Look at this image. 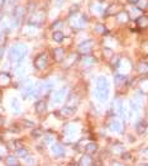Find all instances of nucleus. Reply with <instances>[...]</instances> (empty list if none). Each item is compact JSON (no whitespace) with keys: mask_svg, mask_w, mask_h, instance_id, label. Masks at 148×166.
<instances>
[{"mask_svg":"<svg viewBox=\"0 0 148 166\" xmlns=\"http://www.w3.org/2000/svg\"><path fill=\"white\" fill-rule=\"evenodd\" d=\"M95 95L98 100L105 103L109 98V83L105 76H100L96 80V90H95Z\"/></svg>","mask_w":148,"mask_h":166,"instance_id":"obj_1","label":"nucleus"},{"mask_svg":"<svg viewBox=\"0 0 148 166\" xmlns=\"http://www.w3.org/2000/svg\"><path fill=\"white\" fill-rule=\"evenodd\" d=\"M28 53V48L24 45H14L9 50V60L12 62L20 64Z\"/></svg>","mask_w":148,"mask_h":166,"instance_id":"obj_2","label":"nucleus"},{"mask_svg":"<svg viewBox=\"0 0 148 166\" xmlns=\"http://www.w3.org/2000/svg\"><path fill=\"white\" fill-rule=\"evenodd\" d=\"M47 62H48V57H47L46 53H41L37 56V59L34 60V66L37 69H44L47 66Z\"/></svg>","mask_w":148,"mask_h":166,"instance_id":"obj_3","label":"nucleus"},{"mask_svg":"<svg viewBox=\"0 0 148 166\" xmlns=\"http://www.w3.org/2000/svg\"><path fill=\"white\" fill-rule=\"evenodd\" d=\"M110 129L113 132H118V133H122L123 132V123L119 119H113L110 123Z\"/></svg>","mask_w":148,"mask_h":166,"instance_id":"obj_4","label":"nucleus"},{"mask_svg":"<svg viewBox=\"0 0 148 166\" xmlns=\"http://www.w3.org/2000/svg\"><path fill=\"white\" fill-rule=\"evenodd\" d=\"M67 93V89L66 88H62L61 90H58V91H56V94H55V99H53V102L56 103V104H58V103H61L62 100H63V98H65V94Z\"/></svg>","mask_w":148,"mask_h":166,"instance_id":"obj_5","label":"nucleus"},{"mask_svg":"<svg viewBox=\"0 0 148 166\" xmlns=\"http://www.w3.org/2000/svg\"><path fill=\"white\" fill-rule=\"evenodd\" d=\"M76 112V109L75 108H72V107H65V108H62L61 110L58 112V114L60 116H62V117H70V116H72L74 113Z\"/></svg>","mask_w":148,"mask_h":166,"instance_id":"obj_6","label":"nucleus"},{"mask_svg":"<svg viewBox=\"0 0 148 166\" xmlns=\"http://www.w3.org/2000/svg\"><path fill=\"white\" fill-rule=\"evenodd\" d=\"M51 151L56 156H63L65 155V148H63V146L62 145H53L52 146V148H51Z\"/></svg>","mask_w":148,"mask_h":166,"instance_id":"obj_7","label":"nucleus"},{"mask_svg":"<svg viewBox=\"0 0 148 166\" xmlns=\"http://www.w3.org/2000/svg\"><path fill=\"white\" fill-rule=\"evenodd\" d=\"M90 50H91V42L90 41L84 42V43H81L79 46V51L81 53H87V52H90Z\"/></svg>","mask_w":148,"mask_h":166,"instance_id":"obj_8","label":"nucleus"},{"mask_svg":"<svg viewBox=\"0 0 148 166\" xmlns=\"http://www.w3.org/2000/svg\"><path fill=\"white\" fill-rule=\"evenodd\" d=\"M147 129V123L144 121H141V122H138L137 123V126H136V131H137V133H139V135H143L146 132Z\"/></svg>","mask_w":148,"mask_h":166,"instance_id":"obj_9","label":"nucleus"},{"mask_svg":"<svg viewBox=\"0 0 148 166\" xmlns=\"http://www.w3.org/2000/svg\"><path fill=\"white\" fill-rule=\"evenodd\" d=\"M96 151H98V145L94 143V142H90V143L86 145V147H85V152L87 155H91L94 152H96Z\"/></svg>","mask_w":148,"mask_h":166,"instance_id":"obj_10","label":"nucleus"},{"mask_svg":"<svg viewBox=\"0 0 148 166\" xmlns=\"http://www.w3.org/2000/svg\"><path fill=\"white\" fill-rule=\"evenodd\" d=\"M137 24L139 26V27H142V28L148 27V17H146V15L139 17V18L137 19Z\"/></svg>","mask_w":148,"mask_h":166,"instance_id":"obj_11","label":"nucleus"},{"mask_svg":"<svg viewBox=\"0 0 148 166\" xmlns=\"http://www.w3.org/2000/svg\"><path fill=\"white\" fill-rule=\"evenodd\" d=\"M46 102L44 100H39V102H37L36 103V112L37 113H42V112H44L46 110Z\"/></svg>","mask_w":148,"mask_h":166,"instance_id":"obj_12","label":"nucleus"},{"mask_svg":"<svg viewBox=\"0 0 148 166\" xmlns=\"http://www.w3.org/2000/svg\"><path fill=\"white\" fill-rule=\"evenodd\" d=\"M12 105H13L14 112H15V113H19V112H20V104H19V102H18L17 98H13V99H12Z\"/></svg>","mask_w":148,"mask_h":166,"instance_id":"obj_13","label":"nucleus"},{"mask_svg":"<svg viewBox=\"0 0 148 166\" xmlns=\"http://www.w3.org/2000/svg\"><path fill=\"white\" fill-rule=\"evenodd\" d=\"M63 33L62 32H60V31H57V32H55L53 33V41H56V42H62L63 41Z\"/></svg>","mask_w":148,"mask_h":166,"instance_id":"obj_14","label":"nucleus"},{"mask_svg":"<svg viewBox=\"0 0 148 166\" xmlns=\"http://www.w3.org/2000/svg\"><path fill=\"white\" fill-rule=\"evenodd\" d=\"M63 56H65V51L62 48L55 50V57H56V60H62V59H63Z\"/></svg>","mask_w":148,"mask_h":166,"instance_id":"obj_15","label":"nucleus"},{"mask_svg":"<svg viewBox=\"0 0 148 166\" xmlns=\"http://www.w3.org/2000/svg\"><path fill=\"white\" fill-rule=\"evenodd\" d=\"M114 80H115V83H117V84H122V83L125 81L127 78L124 76V75H122V74H117V75H115V78H114Z\"/></svg>","mask_w":148,"mask_h":166,"instance_id":"obj_16","label":"nucleus"},{"mask_svg":"<svg viewBox=\"0 0 148 166\" xmlns=\"http://www.w3.org/2000/svg\"><path fill=\"white\" fill-rule=\"evenodd\" d=\"M80 164L81 165H89V164H91V159H90V156H84V159L80 161Z\"/></svg>","mask_w":148,"mask_h":166,"instance_id":"obj_17","label":"nucleus"},{"mask_svg":"<svg viewBox=\"0 0 148 166\" xmlns=\"http://www.w3.org/2000/svg\"><path fill=\"white\" fill-rule=\"evenodd\" d=\"M139 71L141 72H148V64L146 62L139 64Z\"/></svg>","mask_w":148,"mask_h":166,"instance_id":"obj_18","label":"nucleus"},{"mask_svg":"<svg viewBox=\"0 0 148 166\" xmlns=\"http://www.w3.org/2000/svg\"><path fill=\"white\" fill-rule=\"evenodd\" d=\"M17 155L20 156V157H26L27 156V150L26 148H18L17 150Z\"/></svg>","mask_w":148,"mask_h":166,"instance_id":"obj_19","label":"nucleus"},{"mask_svg":"<svg viewBox=\"0 0 148 166\" xmlns=\"http://www.w3.org/2000/svg\"><path fill=\"white\" fill-rule=\"evenodd\" d=\"M118 19L120 22H127L128 20V15L125 13H120V14H119V17H118Z\"/></svg>","mask_w":148,"mask_h":166,"instance_id":"obj_20","label":"nucleus"},{"mask_svg":"<svg viewBox=\"0 0 148 166\" xmlns=\"http://www.w3.org/2000/svg\"><path fill=\"white\" fill-rule=\"evenodd\" d=\"M137 4H138V8H139V9H143V8H146L147 1H146V0H139V1H138Z\"/></svg>","mask_w":148,"mask_h":166,"instance_id":"obj_21","label":"nucleus"},{"mask_svg":"<svg viewBox=\"0 0 148 166\" xmlns=\"http://www.w3.org/2000/svg\"><path fill=\"white\" fill-rule=\"evenodd\" d=\"M8 164H10V165H17V164H18V161H17L15 159H14L13 156H10V157L8 159Z\"/></svg>","mask_w":148,"mask_h":166,"instance_id":"obj_22","label":"nucleus"},{"mask_svg":"<svg viewBox=\"0 0 148 166\" xmlns=\"http://www.w3.org/2000/svg\"><path fill=\"white\" fill-rule=\"evenodd\" d=\"M41 135H42V131L41 129H34V131L32 132V136L33 137H39Z\"/></svg>","mask_w":148,"mask_h":166,"instance_id":"obj_23","label":"nucleus"},{"mask_svg":"<svg viewBox=\"0 0 148 166\" xmlns=\"http://www.w3.org/2000/svg\"><path fill=\"white\" fill-rule=\"evenodd\" d=\"M123 159H124V160H129V159H131V154H128V152L123 154Z\"/></svg>","mask_w":148,"mask_h":166,"instance_id":"obj_24","label":"nucleus"},{"mask_svg":"<svg viewBox=\"0 0 148 166\" xmlns=\"http://www.w3.org/2000/svg\"><path fill=\"white\" fill-rule=\"evenodd\" d=\"M85 62H86V64H93L94 59H86V60H85Z\"/></svg>","mask_w":148,"mask_h":166,"instance_id":"obj_25","label":"nucleus"},{"mask_svg":"<svg viewBox=\"0 0 148 166\" xmlns=\"http://www.w3.org/2000/svg\"><path fill=\"white\" fill-rule=\"evenodd\" d=\"M3 53H4V47H0V59L3 57Z\"/></svg>","mask_w":148,"mask_h":166,"instance_id":"obj_26","label":"nucleus"},{"mask_svg":"<svg viewBox=\"0 0 148 166\" xmlns=\"http://www.w3.org/2000/svg\"><path fill=\"white\" fill-rule=\"evenodd\" d=\"M128 1H129L131 4H137L138 1H139V0H128Z\"/></svg>","mask_w":148,"mask_h":166,"instance_id":"obj_27","label":"nucleus"},{"mask_svg":"<svg viewBox=\"0 0 148 166\" xmlns=\"http://www.w3.org/2000/svg\"><path fill=\"white\" fill-rule=\"evenodd\" d=\"M14 1H15V0H5V3H7V4H8V3H9V4H12V3H14Z\"/></svg>","mask_w":148,"mask_h":166,"instance_id":"obj_28","label":"nucleus"}]
</instances>
